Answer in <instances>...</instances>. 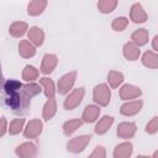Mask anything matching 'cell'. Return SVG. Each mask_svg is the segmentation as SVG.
<instances>
[{
    "mask_svg": "<svg viewBox=\"0 0 158 158\" xmlns=\"http://www.w3.org/2000/svg\"><path fill=\"white\" fill-rule=\"evenodd\" d=\"M21 89H22V84L15 79H7L4 84V91L6 94H12V93L20 91Z\"/></svg>",
    "mask_w": 158,
    "mask_h": 158,
    "instance_id": "obj_32",
    "label": "cell"
},
{
    "mask_svg": "<svg viewBox=\"0 0 158 158\" xmlns=\"http://www.w3.org/2000/svg\"><path fill=\"white\" fill-rule=\"evenodd\" d=\"M6 99H5V104L14 111H20V110H23L26 109L28 105H30V101L31 99L27 98L21 90L20 91H16V93H12V94H6Z\"/></svg>",
    "mask_w": 158,
    "mask_h": 158,
    "instance_id": "obj_1",
    "label": "cell"
},
{
    "mask_svg": "<svg viewBox=\"0 0 158 158\" xmlns=\"http://www.w3.org/2000/svg\"><path fill=\"white\" fill-rule=\"evenodd\" d=\"M19 54L22 58H32L36 54V46L30 40H21L19 43Z\"/></svg>",
    "mask_w": 158,
    "mask_h": 158,
    "instance_id": "obj_18",
    "label": "cell"
},
{
    "mask_svg": "<svg viewBox=\"0 0 158 158\" xmlns=\"http://www.w3.org/2000/svg\"><path fill=\"white\" fill-rule=\"evenodd\" d=\"M27 40H30L36 47H41L44 42V31L38 26H32L28 28Z\"/></svg>",
    "mask_w": 158,
    "mask_h": 158,
    "instance_id": "obj_15",
    "label": "cell"
},
{
    "mask_svg": "<svg viewBox=\"0 0 158 158\" xmlns=\"http://www.w3.org/2000/svg\"><path fill=\"white\" fill-rule=\"evenodd\" d=\"M144 131H146V133H148V135H154V133L158 132V116L152 117V118L147 122Z\"/></svg>",
    "mask_w": 158,
    "mask_h": 158,
    "instance_id": "obj_33",
    "label": "cell"
},
{
    "mask_svg": "<svg viewBox=\"0 0 158 158\" xmlns=\"http://www.w3.org/2000/svg\"><path fill=\"white\" fill-rule=\"evenodd\" d=\"M15 154L20 158H33L37 156V147L32 142H23L15 148Z\"/></svg>",
    "mask_w": 158,
    "mask_h": 158,
    "instance_id": "obj_8",
    "label": "cell"
},
{
    "mask_svg": "<svg viewBox=\"0 0 158 158\" xmlns=\"http://www.w3.org/2000/svg\"><path fill=\"white\" fill-rule=\"evenodd\" d=\"M42 131H43V122L40 118H32L26 123L23 128V136L27 139H35L42 133Z\"/></svg>",
    "mask_w": 158,
    "mask_h": 158,
    "instance_id": "obj_6",
    "label": "cell"
},
{
    "mask_svg": "<svg viewBox=\"0 0 158 158\" xmlns=\"http://www.w3.org/2000/svg\"><path fill=\"white\" fill-rule=\"evenodd\" d=\"M142 64L147 68L151 69H157L158 68V53L156 51H146L142 54Z\"/></svg>",
    "mask_w": 158,
    "mask_h": 158,
    "instance_id": "obj_22",
    "label": "cell"
},
{
    "mask_svg": "<svg viewBox=\"0 0 158 158\" xmlns=\"http://www.w3.org/2000/svg\"><path fill=\"white\" fill-rule=\"evenodd\" d=\"M21 91H22L27 98L31 99V98L38 95L41 91H43V88H42L41 84H36V83H33V81H30V83L22 85Z\"/></svg>",
    "mask_w": 158,
    "mask_h": 158,
    "instance_id": "obj_27",
    "label": "cell"
},
{
    "mask_svg": "<svg viewBox=\"0 0 158 158\" xmlns=\"http://www.w3.org/2000/svg\"><path fill=\"white\" fill-rule=\"evenodd\" d=\"M40 84L42 85L43 88V94L46 95L47 99H51V98H54L56 93H57V88H56V84L54 81L48 78V77H43L40 79Z\"/></svg>",
    "mask_w": 158,
    "mask_h": 158,
    "instance_id": "obj_23",
    "label": "cell"
},
{
    "mask_svg": "<svg viewBox=\"0 0 158 158\" xmlns=\"http://www.w3.org/2000/svg\"><path fill=\"white\" fill-rule=\"evenodd\" d=\"M40 75V72L36 67L31 65V64H27L25 65L23 70H22V79L26 81V83H30V81H35Z\"/></svg>",
    "mask_w": 158,
    "mask_h": 158,
    "instance_id": "obj_28",
    "label": "cell"
},
{
    "mask_svg": "<svg viewBox=\"0 0 158 158\" xmlns=\"http://www.w3.org/2000/svg\"><path fill=\"white\" fill-rule=\"evenodd\" d=\"M93 100L99 106H107L111 100L110 85H107L105 83L98 84L93 90Z\"/></svg>",
    "mask_w": 158,
    "mask_h": 158,
    "instance_id": "obj_2",
    "label": "cell"
},
{
    "mask_svg": "<svg viewBox=\"0 0 158 158\" xmlns=\"http://www.w3.org/2000/svg\"><path fill=\"white\" fill-rule=\"evenodd\" d=\"M142 95V90L139 86L133 85V84H125L120 89V98L125 101L132 100V99H138Z\"/></svg>",
    "mask_w": 158,
    "mask_h": 158,
    "instance_id": "obj_11",
    "label": "cell"
},
{
    "mask_svg": "<svg viewBox=\"0 0 158 158\" xmlns=\"http://www.w3.org/2000/svg\"><path fill=\"white\" fill-rule=\"evenodd\" d=\"M48 5L47 0H31L27 5V14L30 16H40Z\"/></svg>",
    "mask_w": 158,
    "mask_h": 158,
    "instance_id": "obj_16",
    "label": "cell"
},
{
    "mask_svg": "<svg viewBox=\"0 0 158 158\" xmlns=\"http://www.w3.org/2000/svg\"><path fill=\"white\" fill-rule=\"evenodd\" d=\"M122 53H123V57L130 60V62H135L141 56V49H139V46H137L135 42L130 41V42H126L123 44V48H122Z\"/></svg>",
    "mask_w": 158,
    "mask_h": 158,
    "instance_id": "obj_13",
    "label": "cell"
},
{
    "mask_svg": "<svg viewBox=\"0 0 158 158\" xmlns=\"http://www.w3.org/2000/svg\"><path fill=\"white\" fill-rule=\"evenodd\" d=\"M136 131H137V126H136L135 122L125 121V122L118 123L116 133L122 139H130V138H132L136 135Z\"/></svg>",
    "mask_w": 158,
    "mask_h": 158,
    "instance_id": "obj_10",
    "label": "cell"
},
{
    "mask_svg": "<svg viewBox=\"0 0 158 158\" xmlns=\"http://www.w3.org/2000/svg\"><path fill=\"white\" fill-rule=\"evenodd\" d=\"M27 32H28V25L25 21H15L9 27V33L15 38H20Z\"/></svg>",
    "mask_w": 158,
    "mask_h": 158,
    "instance_id": "obj_21",
    "label": "cell"
},
{
    "mask_svg": "<svg viewBox=\"0 0 158 158\" xmlns=\"http://www.w3.org/2000/svg\"><path fill=\"white\" fill-rule=\"evenodd\" d=\"M99 115H100V106L98 104L96 105L90 104V105L85 106L83 115H81V118L85 123H93L99 118Z\"/></svg>",
    "mask_w": 158,
    "mask_h": 158,
    "instance_id": "obj_14",
    "label": "cell"
},
{
    "mask_svg": "<svg viewBox=\"0 0 158 158\" xmlns=\"http://www.w3.org/2000/svg\"><path fill=\"white\" fill-rule=\"evenodd\" d=\"M152 156H153L154 158H158V149H157V151H156V152H154V153H153Z\"/></svg>",
    "mask_w": 158,
    "mask_h": 158,
    "instance_id": "obj_37",
    "label": "cell"
},
{
    "mask_svg": "<svg viewBox=\"0 0 158 158\" xmlns=\"http://www.w3.org/2000/svg\"><path fill=\"white\" fill-rule=\"evenodd\" d=\"M77 75H78V73L75 70H72V72L62 75L57 83V91L60 95H65L69 91H72V89L77 81Z\"/></svg>",
    "mask_w": 158,
    "mask_h": 158,
    "instance_id": "obj_3",
    "label": "cell"
},
{
    "mask_svg": "<svg viewBox=\"0 0 158 158\" xmlns=\"http://www.w3.org/2000/svg\"><path fill=\"white\" fill-rule=\"evenodd\" d=\"M132 152H133V144L128 141L126 142H122L120 144H117L115 148H114V157L115 158H128L132 156Z\"/></svg>",
    "mask_w": 158,
    "mask_h": 158,
    "instance_id": "obj_17",
    "label": "cell"
},
{
    "mask_svg": "<svg viewBox=\"0 0 158 158\" xmlns=\"http://www.w3.org/2000/svg\"><path fill=\"white\" fill-rule=\"evenodd\" d=\"M148 19V15L139 2H136L130 9V20L135 23H143Z\"/></svg>",
    "mask_w": 158,
    "mask_h": 158,
    "instance_id": "obj_12",
    "label": "cell"
},
{
    "mask_svg": "<svg viewBox=\"0 0 158 158\" xmlns=\"http://www.w3.org/2000/svg\"><path fill=\"white\" fill-rule=\"evenodd\" d=\"M123 80H125V77H123V74L121 72L110 70L107 73V83H109L110 88H112V89H116L120 85H122Z\"/></svg>",
    "mask_w": 158,
    "mask_h": 158,
    "instance_id": "obj_26",
    "label": "cell"
},
{
    "mask_svg": "<svg viewBox=\"0 0 158 158\" xmlns=\"http://www.w3.org/2000/svg\"><path fill=\"white\" fill-rule=\"evenodd\" d=\"M57 114V101L54 98L48 99L42 109V117L44 121H49L54 117V115Z\"/></svg>",
    "mask_w": 158,
    "mask_h": 158,
    "instance_id": "obj_19",
    "label": "cell"
},
{
    "mask_svg": "<svg viewBox=\"0 0 158 158\" xmlns=\"http://www.w3.org/2000/svg\"><path fill=\"white\" fill-rule=\"evenodd\" d=\"M128 23H130V20H128L126 16H117V17H115V19L112 20L111 27H112L114 31L121 32V31H123V30L128 26Z\"/></svg>",
    "mask_w": 158,
    "mask_h": 158,
    "instance_id": "obj_31",
    "label": "cell"
},
{
    "mask_svg": "<svg viewBox=\"0 0 158 158\" xmlns=\"http://www.w3.org/2000/svg\"><path fill=\"white\" fill-rule=\"evenodd\" d=\"M152 48L158 53V35H156L152 40Z\"/></svg>",
    "mask_w": 158,
    "mask_h": 158,
    "instance_id": "obj_36",
    "label": "cell"
},
{
    "mask_svg": "<svg viewBox=\"0 0 158 158\" xmlns=\"http://www.w3.org/2000/svg\"><path fill=\"white\" fill-rule=\"evenodd\" d=\"M23 128H25V118L22 117H16L9 123V133L12 136L19 135L20 132L23 131Z\"/></svg>",
    "mask_w": 158,
    "mask_h": 158,
    "instance_id": "obj_30",
    "label": "cell"
},
{
    "mask_svg": "<svg viewBox=\"0 0 158 158\" xmlns=\"http://www.w3.org/2000/svg\"><path fill=\"white\" fill-rule=\"evenodd\" d=\"M84 95H85V89L83 86L75 88L72 91H69L67 98L64 99V102H63L64 109L65 110H73L77 106H79L84 99Z\"/></svg>",
    "mask_w": 158,
    "mask_h": 158,
    "instance_id": "obj_4",
    "label": "cell"
},
{
    "mask_svg": "<svg viewBox=\"0 0 158 158\" xmlns=\"http://www.w3.org/2000/svg\"><path fill=\"white\" fill-rule=\"evenodd\" d=\"M112 123H114V117L109 116V115H105L96 122V125L94 127V132L96 135H104L111 128Z\"/></svg>",
    "mask_w": 158,
    "mask_h": 158,
    "instance_id": "obj_20",
    "label": "cell"
},
{
    "mask_svg": "<svg viewBox=\"0 0 158 158\" xmlns=\"http://www.w3.org/2000/svg\"><path fill=\"white\" fill-rule=\"evenodd\" d=\"M83 118H72V120H68L63 123L62 126V130H63V133L65 136H72L78 128L81 127L83 125Z\"/></svg>",
    "mask_w": 158,
    "mask_h": 158,
    "instance_id": "obj_25",
    "label": "cell"
},
{
    "mask_svg": "<svg viewBox=\"0 0 158 158\" xmlns=\"http://www.w3.org/2000/svg\"><path fill=\"white\" fill-rule=\"evenodd\" d=\"M57 64H58V57H57V54H54V53H47L42 58L41 69L40 70H41L42 74L48 75V74H51L56 69Z\"/></svg>",
    "mask_w": 158,
    "mask_h": 158,
    "instance_id": "obj_9",
    "label": "cell"
},
{
    "mask_svg": "<svg viewBox=\"0 0 158 158\" xmlns=\"http://www.w3.org/2000/svg\"><path fill=\"white\" fill-rule=\"evenodd\" d=\"M143 106V101L141 99L137 100H127L125 104L121 105L120 107V112L123 116H135L137 115Z\"/></svg>",
    "mask_w": 158,
    "mask_h": 158,
    "instance_id": "obj_7",
    "label": "cell"
},
{
    "mask_svg": "<svg viewBox=\"0 0 158 158\" xmlns=\"http://www.w3.org/2000/svg\"><path fill=\"white\" fill-rule=\"evenodd\" d=\"M90 139H91V136L90 135H80V136H77V137L72 138L67 143V149L70 153H80L90 143Z\"/></svg>",
    "mask_w": 158,
    "mask_h": 158,
    "instance_id": "obj_5",
    "label": "cell"
},
{
    "mask_svg": "<svg viewBox=\"0 0 158 158\" xmlns=\"http://www.w3.org/2000/svg\"><path fill=\"white\" fill-rule=\"evenodd\" d=\"M117 2L118 0H99L96 6L101 14H110L116 9Z\"/></svg>",
    "mask_w": 158,
    "mask_h": 158,
    "instance_id": "obj_29",
    "label": "cell"
},
{
    "mask_svg": "<svg viewBox=\"0 0 158 158\" xmlns=\"http://www.w3.org/2000/svg\"><path fill=\"white\" fill-rule=\"evenodd\" d=\"M6 132H9V125H7V121L5 118V116L1 117V132H0V136L4 137L6 135Z\"/></svg>",
    "mask_w": 158,
    "mask_h": 158,
    "instance_id": "obj_35",
    "label": "cell"
},
{
    "mask_svg": "<svg viewBox=\"0 0 158 158\" xmlns=\"http://www.w3.org/2000/svg\"><path fill=\"white\" fill-rule=\"evenodd\" d=\"M90 158H105L106 157V149L102 146H96L94 151L89 154Z\"/></svg>",
    "mask_w": 158,
    "mask_h": 158,
    "instance_id": "obj_34",
    "label": "cell"
},
{
    "mask_svg": "<svg viewBox=\"0 0 158 158\" xmlns=\"http://www.w3.org/2000/svg\"><path fill=\"white\" fill-rule=\"evenodd\" d=\"M148 40H149V32L146 28H138V30L133 31L131 35V41L135 42L139 47L147 44Z\"/></svg>",
    "mask_w": 158,
    "mask_h": 158,
    "instance_id": "obj_24",
    "label": "cell"
}]
</instances>
